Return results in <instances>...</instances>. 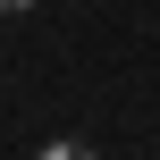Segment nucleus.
I'll list each match as a JSON object with an SVG mask.
<instances>
[{"label": "nucleus", "instance_id": "nucleus-1", "mask_svg": "<svg viewBox=\"0 0 160 160\" xmlns=\"http://www.w3.org/2000/svg\"><path fill=\"white\" fill-rule=\"evenodd\" d=\"M8 8H34V0H0V17H8Z\"/></svg>", "mask_w": 160, "mask_h": 160}]
</instances>
